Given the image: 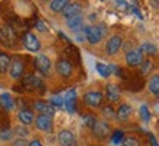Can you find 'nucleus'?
Listing matches in <instances>:
<instances>
[{
  "mask_svg": "<svg viewBox=\"0 0 159 146\" xmlns=\"http://www.w3.org/2000/svg\"><path fill=\"white\" fill-rule=\"evenodd\" d=\"M75 136L72 131L69 130H61L58 133V143L60 146H73L75 145Z\"/></svg>",
  "mask_w": 159,
  "mask_h": 146,
  "instance_id": "17",
  "label": "nucleus"
},
{
  "mask_svg": "<svg viewBox=\"0 0 159 146\" xmlns=\"http://www.w3.org/2000/svg\"><path fill=\"white\" fill-rule=\"evenodd\" d=\"M131 107L129 104H121L118 110H117V120H120V121H125V120H129L131 116Z\"/></svg>",
  "mask_w": 159,
  "mask_h": 146,
  "instance_id": "18",
  "label": "nucleus"
},
{
  "mask_svg": "<svg viewBox=\"0 0 159 146\" xmlns=\"http://www.w3.org/2000/svg\"><path fill=\"white\" fill-rule=\"evenodd\" d=\"M24 62L22 60H19V58H15L13 62H12V64H10V69H9V72H10V76L13 79H19L22 75H24Z\"/></svg>",
  "mask_w": 159,
  "mask_h": 146,
  "instance_id": "14",
  "label": "nucleus"
},
{
  "mask_svg": "<svg viewBox=\"0 0 159 146\" xmlns=\"http://www.w3.org/2000/svg\"><path fill=\"white\" fill-rule=\"evenodd\" d=\"M10 64H12V58L9 54L0 53V73L7 72L10 69Z\"/></svg>",
  "mask_w": 159,
  "mask_h": 146,
  "instance_id": "22",
  "label": "nucleus"
},
{
  "mask_svg": "<svg viewBox=\"0 0 159 146\" xmlns=\"http://www.w3.org/2000/svg\"><path fill=\"white\" fill-rule=\"evenodd\" d=\"M50 104H51L54 108L61 107L63 104H64V97H61V95H56V97H53L51 99H50Z\"/></svg>",
  "mask_w": 159,
  "mask_h": 146,
  "instance_id": "31",
  "label": "nucleus"
},
{
  "mask_svg": "<svg viewBox=\"0 0 159 146\" xmlns=\"http://www.w3.org/2000/svg\"><path fill=\"white\" fill-rule=\"evenodd\" d=\"M148 137H149V143H150V146H159V143H158V140H156V137L153 136V135H148Z\"/></svg>",
  "mask_w": 159,
  "mask_h": 146,
  "instance_id": "37",
  "label": "nucleus"
},
{
  "mask_svg": "<svg viewBox=\"0 0 159 146\" xmlns=\"http://www.w3.org/2000/svg\"><path fill=\"white\" fill-rule=\"evenodd\" d=\"M120 97H121L120 86L116 85V83H108V85H107V98H108L111 102H116L120 99Z\"/></svg>",
  "mask_w": 159,
  "mask_h": 146,
  "instance_id": "16",
  "label": "nucleus"
},
{
  "mask_svg": "<svg viewBox=\"0 0 159 146\" xmlns=\"http://www.w3.org/2000/svg\"><path fill=\"white\" fill-rule=\"evenodd\" d=\"M15 133L19 135V136H26V135H28V130H26L25 127H16V129H15Z\"/></svg>",
  "mask_w": 159,
  "mask_h": 146,
  "instance_id": "36",
  "label": "nucleus"
},
{
  "mask_svg": "<svg viewBox=\"0 0 159 146\" xmlns=\"http://www.w3.org/2000/svg\"><path fill=\"white\" fill-rule=\"evenodd\" d=\"M146 58L142 53L140 48H133V50H129L127 54H125V63L129 64L130 67H139L143 64Z\"/></svg>",
  "mask_w": 159,
  "mask_h": 146,
  "instance_id": "1",
  "label": "nucleus"
},
{
  "mask_svg": "<svg viewBox=\"0 0 159 146\" xmlns=\"http://www.w3.org/2000/svg\"><path fill=\"white\" fill-rule=\"evenodd\" d=\"M124 133L121 130H116L114 133H112V136H111V142L112 143H116V145H118V143H123V139H124Z\"/></svg>",
  "mask_w": 159,
  "mask_h": 146,
  "instance_id": "30",
  "label": "nucleus"
},
{
  "mask_svg": "<svg viewBox=\"0 0 159 146\" xmlns=\"http://www.w3.org/2000/svg\"><path fill=\"white\" fill-rule=\"evenodd\" d=\"M67 26L72 31H79V29H85L83 28V16L82 13L77 15V16H73L70 19H67Z\"/></svg>",
  "mask_w": 159,
  "mask_h": 146,
  "instance_id": "19",
  "label": "nucleus"
},
{
  "mask_svg": "<svg viewBox=\"0 0 159 146\" xmlns=\"http://www.w3.org/2000/svg\"><path fill=\"white\" fill-rule=\"evenodd\" d=\"M16 39H18V37H16V32H15V29L12 26L5 25V26L0 28V41H2V44H5L7 47H12V45L16 44Z\"/></svg>",
  "mask_w": 159,
  "mask_h": 146,
  "instance_id": "4",
  "label": "nucleus"
},
{
  "mask_svg": "<svg viewBox=\"0 0 159 146\" xmlns=\"http://www.w3.org/2000/svg\"><path fill=\"white\" fill-rule=\"evenodd\" d=\"M10 137H12V131H10V130L3 129V130L0 131V139H3V140H9Z\"/></svg>",
  "mask_w": 159,
  "mask_h": 146,
  "instance_id": "34",
  "label": "nucleus"
},
{
  "mask_svg": "<svg viewBox=\"0 0 159 146\" xmlns=\"http://www.w3.org/2000/svg\"><path fill=\"white\" fill-rule=\"evenodd\" d=\"M20 85H22V88L26 89V91H35V89H38V88L43 86V80H41L38 76H35V75H26L25 78H22Z\"/></svg>",
  "mask_w": 159,
  "mask_h": 146,
  "instance_id": "6",
  "label": "nucleus"
},
{
  "mask_svg": "<svg viewBox=\"0 0 159 146\" xmlns=\"http://www.w3.org/2000/svg\"><path fill=\"white\" fill-rule=\"evenodd\" d=\"M83 34H85V38L88 39L89 44H98L104 38V34H102L101 28L98 25H89V26H85L83 29Z\"/></svg>",
  "mask_w": 159,
  "mask_h": 146,
  "instance_id": "2",
  "label": "nucleus"
},
{
  "mask_svg": "<svg viewBox=\"0 0 159 146\" xmlns=\"http://www.w3.org/2000/svg\"><path fill=\"white\" fill-rule=\"evenodd\" d=\"M34 64L37 70L41 72L43 75H48L50 70H51V60L47 56H44V54H39V56H37L34 58Z\"/></svg>",
  "mask_w": 159,
  "mask_h": 146,
  "instance_id": "8",
  "label": "nucleus"
},
{
  "mask_svg": "<svg viewBox=\"0 0 159 146\" xmlns=\"http://www.w3.org/2000/svg\"><path fill=\"white\" fill-rule=\"evenodd\" d=\"M18 118H19V121L24 124V126H28V124H31V123L34 121V114H32V111H29V110H26V108H24V110H20L19 112H18Z\"/></svg>",
  "mask_w": 159,
  "mask_h": 146,
  "instance_id": "20",
  "label": "nucleus"
},
{
  "mask_svg": "<svg viewBox=\"0 0 159 146\" xmlns=\"http://www.w3.org/2000/svg\"><path fill=\"white\" fill-rule=\"evenodd\" d=\"M29 146H43V145H41V142L38 139H34L32 142H29Z\"/></svg>",
  "mask_w": 159,
  "mask_h": 146,
  "instance_id": "38",
  "label": "nucleus"
},
{
  "mask_svg": "<svg viewBox=\"0 0 159 146\" xmlns=\"http://www.w3.org/2000/svg\"><path fill=\"white\" fill-rule=\"evenodd\" d=\"M102 101H104V94L101 91H89L83 95V102L91 108L101 107Z\"/></svg>",
  "mask_w": 159,
  "mask_h": 146,
  "instance_id": "3",
  "label": "nucleus"
},
{
  "mask_svg": "<svg viewBox=\"0 0 159 146\" xmlns=\"http://www.w3.org/2000/svg\"><path fill=\"white\" fill-rule=\"evenodd\" d=\"M35 28L38 29L39 32H47L48 31V26L45 25V22L44 21H41V19H38L37 22H35Z\"/></svg>",
  "mask_w": 159,
  "mask_h": 146,
  "instance_id": "32",
  "label": "nucleus"
},
{
  "mask_svg": "<svg viewBox=\"0 0 159 146\" xmlns=\"http://www.w3.org/2000/svg\"><path fill=\"white\" fill-rule=\"evenodd\" d=\"M97 70L99 72L102 78H108L111 76V73H112V69L111 66H107V64H102V63H97Z\"/></svg>",
  "mask_w": 159,
  "mask_h": 146,
  "instance_id": "27",
  "label": "nucleus"
},
{
  "mask_svg": "<svg viewBox=\"0 0 159 146\" xmlns=\"http://www.w3.org/2000/svg\"><path fill=\"white\" fill-rule=\"evenodd\" d=\"M34 108L39 114H43V116H50L53 117L54 111H56V108L50 104V102H45V101H37L34 104Z\"/></svg>",
  "mask_w": 159,
  "mask_h": 146,
  "instance_id": "13",
  "label": "nucleus"
},
{
  "mask_svg": "<svg viewBox=\"0 0 159 146\" xmlns=\"http://www.w3.org/2000/svg\"><path fill=\"white\" fill-rule=\"evenodd\" d=\"M140 50H142L143 54H149V56H155V54L158 53V48L155 47L153 44H149V43L143 44V45L140 47Z\"/></svg>",
  "mask_w": 159,
  "mask_h": 146,
  "instance_id": "28",
  "label": "nucleus"
},
{
  "mask_svg": "<svg viewBox=\"0 0 159 146\" xmlns=\"http://www.w3.org/2000/svg\"><path fill=\"white\" fill-rule=\"evenodd\" d=\"M149 91L153 95L159 97V75H153L149 79Z\"/></svg>",
  "mask_w": 159,
  "mask_h": 146,
  "instance_id": "24",
  "label": "nucleus"
},
{
  "mask_svg": "<svg viewBox=\"0 0 159 146\" xmlns=\"http://www.w3.org/2000/svg\"><path fill=\"white\" fill-rule=\"evenodd\" d=\"M37 127L43 131H53V118L50 116H43L39 114L37 117Z\"/></svg>",
  "mask_w": 159,
  "mask_h": 146,
  "instance_id": "11",
  "label": "nucleus"
},
{
  "mask_svg": "<svg viewBox=\"0 0 159 146\" xmlns=\"http://www.w3.org/2000/svg\"><path fill=\"white\" fill-rule=\"evenodd\" d=\"M150 72H153V62L149 60V58H146L139 69V75L140 76H148Z\"/></svg>",
  "mask_w": 159,
  "mask_h": 146,
  "instance_id": "23",
  "label": "nucleus"
},
{
  "mask_svg": "<svg viewBox=\"0 0 159 146\" xmlns=\"http://www.w3.org/2000/svg\"><path fill=\"white\" fill-rule=\"evenodd\" d=\"M95 121H97V118H95L93 116H86V117H85V124H86L88 127H91V129L93 127Z\"/></svg>",
  "mask_w": 159,
  "mask_h": 146,
  "instance_id": "35",
  "label": "nucleus"
},
{
  "mask_svg": "<svg viewBox=\"0 0 159 146\" xmlns=\"http://www.w3.org/2000/svg\"><path fill=\"white\" fill-rule=\"evenodd\" d=\"M0 104H2V107L10 111V110H13L15 108V99L10 97L9 94H2L0 95Z\"/></svg>",
  "mask_w": 159,
  "mask_h": 146,
  "instance_id": "21",
  "label": "nucleus"
},
{
  "mask_svg": "<svg viewBox=\"0 0 159 146\" xmlns=\"http://www.w3.org/2000/svg\"><path fill=\"white\" fill-rule=\"evenodd\" d=\"M80 12H82V6L79 5V3H70V2H69L67 6L64 7V10H63L61 13L66 19H70V18H73V16L80 15Z\"/></svg>",
  "mask_w": 159,
  "mask_h": 146,
  "instance_id": "15",
  "label": "nucleus"
},
{
  "mask_svg": "<svg viewBox=\"0 0 159 146\" xmlns=\"http://www.w3.org/2000/svg\"><path fill=\"white\" fill-rule=\"evenodd\" d=\"M76 89H70L64 95V105H66V110L69 112L76 111Z\"/></svg>",
  "mask_w": 159,
  "mask_h": 146,
  "instance_id": "12",
  "label": "nucleus"
},
{
  "mask_svg": "<svg viewBox=\"0 0 159 146\" xmlns=\"http://www.w3.org/2000/svg\"><path fill=\"white\" fill-rule=\"evenodd\" d=\"M140 116H142V118H143L145 121H149L150 114H149V110H148L146 105H142V107H140Z\"/></svg>",
  "mask_w": 159,
  "mask_h": 146,
  "instance_id": "33",
  "label": "nucleus"
},
{
  "mask_svg": "<svg viewBox=\"0 0 159 146\" xmlns=\"http://www.w3.org/2000/svg\"><path fill=\"white\" fill-rule=\"evenodd\" d=\"M92 131L93 135L98 137V139H107V137L111 135V127L110 124L104 120H97L93 127H92Z\"/></svg>",
  "mask_w": 159,
  "mask_h": 146,
  "instance_id": "5",
  "label": "nucleus"
},
{
  "mask_svg": "<svg viewBox=\"0 0 159 146\" xmlns=\"http://www.w3.org/2000/svg\"><path fill=\"white\" fill-rule=\"evenodd\" d=\"M121 45H123V38H121L120 35H112V37L107 41V45H105L107 54H110V56L117 54L118 50L121 48Z\"/></svg>",
  "mask_w": 159,
  "mask_h": 146,
  "instance_id": "10",
  "label": "nucleus"
},
{
  "mask_svg": "<svg viewBox=\"0 0 159 146\" xmlns=\"http://www.w3.org/2000/svg\"><path fill=\"white\" fill-rule=\"evenodd\" d=\"M22 41H24L25 48L29 50V51H34V53H37V51L41 48V43H39V39L37 38L32 32H26V34L22 37Z\"/></svg>",
  "mask_w": 159,
  "mask_h": 146,
  "instance_id": "9",
  "label": "nucleus"
},
{
  "mask_svg": "<svg viewBox=\"0 0 159 146\" xmlns=\"http://www.w3.org/2000/svg\"><path fill=\"white\" fill-rule=\"evenodd\" d=\"M123 146H140V140L137 139L136 136H125L124 139H123V143H121Z\"/></svg>",
  "mask_w": 159,
  "mask_h": 146,
  "instance_id": "29",
  "label": "nucleus"
},
{
  "mask_svg": "<svg viewBox=\"0 0 159 146\" xmlns=\"http://www.w3.org/2000/svg\"><path fill=\"white\" fill-rule=\"evenodd\" d=\"M56 70L63 78H70L73 73V64L67 58H58L57 63H56Z\"/></svg>",
  "mask_w": 159,
  "mask_h": 146,
  "instance_id": "7",
  "label": "nucleus"
},
{
  "mask_svg": "<svg viewBox=\"0 0 159 146\" xmlns=\"http://www.w3.org/2000/svg\"><path fill=\"white\" fill-rule=\"evenodd\" d=\"M67 0H54V2H51L50 3V9L53 10V12H63L64 10V7L67 6Z\"/></svg>",
  "mask_w": 159,
  "mask_h": 146,
  "instance_id": "25",
  "label": "nucleus"
},
{
  "mask_svg": "<svg viewBox=\"0 0 159 146\" xmlns=\"http://www.w3.org/2000/svg\"><path fill=\"white\" fill-rule=\"evenodd\" d=\"M102 116L105 117L107 120H116L117 111L112 108V105H105V107H102Z\"/></svg>",
  "mask_w": 159,
  "mask_h": 146,
  "instance_id": "26",
  "label": "nucleus"
}]
</instances>
